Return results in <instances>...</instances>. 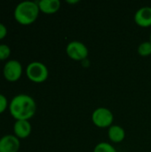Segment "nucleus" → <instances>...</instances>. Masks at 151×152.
<instances>
[{"label": "nucleus", "mask_w": 151, "mask_h": 152, "mask_svg": "<svg viewBox=\"0 0 151 152\" xmlns=\"http://www.w3.org/2000/svg\"><path fill=\"white\" fill-rule=\"evenodd\" d=\"M8 108L11 115L16 120H28L35 115L36 104L30 95L19 94L11 100Z\"/></svg>", "instance_id": "nucleus-1"}, {"label": "nucleus", "mask_w": 151, "mask_h": 152, "mask_svg": "<svg viewBox=\"0 0 151 152\" xmlns=\"http://www.w3.org/2000/svg\"><path fill=\"white\" fill-rule=\"evenodd\" d=\"M39 11L37 2L29 0L22 1L15 6L14 18L20 24L29 25L36 20Z\"/></svg>", "instance_id": "nucleus-2"}, {"label": "nucleus", "mask_w": 151, "mask_h": 152, "mask_svg": "<svg viewBox=\"0 0 151 152\" xmlns=\"http://www.w3.org/2000/svg\"><path fill=\"white\" fill-rule=\"evenodd\" d=\"M26 74L29 80L35 83H42L48 77L49 71L45 64L40 61H32L26 68Z\"/></svg>", "instance_id": "nucleus-3"}, {"label": "nucleus", "mask_w": 151, "mask_h": 152, "mask_svg": "<svg viewBox=\"0 0 151 152\" xmlns=\"http://www.w3.org/2000/svg\"><path fill=\"white\" fill-rule=\"evenodd\" d=\"M92 120L98 127H109L114 120V115L108 108L99 107L93 110L92 114Z\"/></svg>", "instance_id": "nucleus-4"}, {"label": "nucleus", "mask_w": 151, "mask_h": 152, "mask_svg": "<svg viewBox=\"0 0 151 152\" xmlns=\"http://www.w3.org/2000/svg\"><path fill=\"white\" fill-rule=\"evenodd\" d=\"M3 74L6 80L10 82L17 81L22 74L21 63L14 59L7 61L3 68Z\"/></svg>", "instance_id": "nucleus-5"}, {"label": "nucleus", "mask_w": 151, "mask_h": 152, "mask_svg": "<svg viewBox=\"0 0 151 152\" xmlns=\"http://www.w3.org/2000/svg\"><path fill=\"white\" fill-rule=\"evenodd\" d=\"M67 54L69 58L75 61L85 60L88 56L87 46L80 41H71L67 45L66 47Z\"/></svg>", "instance_id": "nucleus-6"}, {"label": "nucleus", "mask_w": 151, "mask_h": 152, "mask_svg": "<svg viewBox=\"0 0 151 152\" xmlns=\"http://www.w3.org/2000/svg\"><path fill=\"white\" fill-rule=\"evenodd\" d=\"M20 140L13 134H5L0 138V152H18Z\"/></svg>", "instance_id": "nucleus-7"}, {"label": "nucleus", "mask_w": 151, "mask_h": 152, "mask_svg": "<svg viewBox=\"0 0 151 152\" xmlns=\"http://www.w3.org/2000/svg\"><path fill=\"white\" fill-rule=\"evenodd\" d=\"M134 21L141 27L151 26L150 6H143L138 9L134 14Z\"/></svg>", "instance_id": "nucleus-8"}, {"label": "nucleus", "mask_w": 151, "mask_h": 152, "mask_svg": "<svg viewBox=\"0 0 151 152\" xmlns=\"http://www.w3.org/2000/svg\"><path fill=\"white\" fill-rule=\"evenodd\" d=\"M14 135L20 138H26L31 133V124L28 120H16L13 125Z\"/></svg>", "instance_id": "nucleus-9"}, {"label": "nucleus", "mask_w": 151, "mask_h": 152, "mask_svg": "<svg viewBox=\"0 0 151 152\" xmlns=\"http://www.w3.org/2000/svg\"><path fill=\"white\" fill-rule=\"evenodd\" d=\"M39 10L44 13H54L61 7L60 0H40L37 2Z\"/></svg>", "instance_id": "nucleus-10"}, {"label": "nucleus", "mask_w": 151, "mask_h": 152, "mask_svg": "<svg viewBox=\"0 0 151 152\" xmlns=\"http://www.w3.org/2000/svg\"><path fill=\"white\" fill-rule=\"evenodd\" d=\"M108 134H109V138L110 139V141H112L113 142H116V143L121 142L122 141H124V139L125 137V129L118 125L110 126L109 127Z\"/></svg>", "instance_id": "nucleus-11"}, {"label": "nucleus", "mask_w": 151, "mask_h": 152, "mask_svg": "<svg viewBox=\"0 0 151 152\" xmlns=\"http://www.w3.org/2000/svg\"><path fill=\"white\" fill-rule=\"evenodd\" d=\"M93 152H117V151L110 143L101 142L95 146Z\"/></svg>", "instance_id": "nucleus-12"}, {"label": "nucleus", "mask_w": 151, "mask_h": 152, "mask_svg": "<svg viewBox=\"0 0 151 152\" xmlns=\"http://www.w3.org/2000/svg\"><path fill=\"white\" fill-rule=\"evenodd\" d=\"M138 53L140 55L145 57L151 54V42L150 41H145L140 44L138 46Z\"/></svg>", "instance_id": "nucleus-13"}, {"label": "nucleus", "mask_w": 151, "mask_h": 152, "mask_svg": "<svg viewBox=\"0 0 151 152\" xmlns=\"http://www.w3.org/2000/svg\"><path fill=\"white\" fill-rule=\"evenodd\" d=\"M11 54V48L6 44H0V61L7 59Z\"/></svg>", "instance_id": "nucleus-14"}, {"label": "nucleus", "mask_w": 151, "mask_h": 152, "mask_svg": "<svg viewBox=\"0 0 151 152\" xmlns=\"http://www.w3.org/2000/svg\"><path fill=\"white\" fill-rule=\"evenodd\" d=\"M9 105H8L7 98L3 94H0V113H2L3 111H4V110Z\"/></svg>", "instance_id": "nucleus-15"}, {"label": "nucleus", "mask_w": 151, "mask_h": 152, "mask_svg": "<svg viewBox=\"0 0 151 152\" xmlns=\"http://www.w3.org/2000/svg\"><path fill=\"white\" fill-rule=\"evenodd\" d=\"M6 35H7V28L4 23L0 22V39L4 38Z\"/></svg>", "instance_id": "nucleus-16"}, {"label": "nucleus", "mask_w": 151, "mask_h": 152, "mask_svg": "<svg viewBox=\"0 0 151 152\" xmlns=\"http://www.w3.org/2000/svg\"><path fill=\"white\" fill-rule=\"evenodd\" d=\"M150 41L151 42V33H150Z\"/></svg>", "instance_id": "nucleus-17"}]
</instances>
